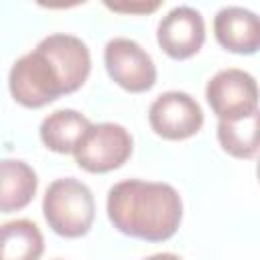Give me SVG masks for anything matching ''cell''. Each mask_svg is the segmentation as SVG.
Wrapping results in <instances>:
<instances>
[{
    "mask_svg": "<svg viewBox=\"0 0 260 260\" xmlns=\"http://www.w3.org/2000/svg\"><path fill=\"white\" fill-rule=\"evenodd\" d=\"M89 71L91 55L87 45L75 35L53 32L12 63L8 91L16 104L37 110L77 91L87 81Z\"/></svg>",
    "mask_w": 260,
    "mask_h": 260,
    "instance_id": "1",
    "label": "cell"
},
{
    "mask_svg": "<svg viewBox=\"0 0 260 260\" xmlns=\"http://www.w3.org/2000/svg\"><path fill=\"white\" fill-rule=\"evenodd\" d=\"M106 211L118 232L144 242H165L181 225L183 199L169 183L126 179L110 187Z\"/></svg>",
    "mask_w": 260,
    "mask_h": 260,
    "instance_id": "2",
    "label": "cell"
},
{
    "mask_svg": "<svg viewBox=\"0 0 260 260\" xmlns=\"http://www.w3.org/2000/svg\"><path fill=\"white\" fill-rule=\"evenodd\" d=\"M43 215L55 234L81 238L91 230L95 219L93 193L79 179H55L43 195Z\"/></svg>",
    "mask_w": 260,
    "mask_h": 260,
    "instance_id": "3",
    "label": "cell"
},
{
    "mask_svg": "<svg viewBox=\"0 0 260 260\" xmlns=\"http://www.w3.org/2000/svg\"><path fill=\"white\" fill-rule=\"evenodd\" d=\"M132 134L116 122L89 124L73 148L75 162L87 173H110L132 156Z\"/></svg>",
    "mask_w": 260,
    "mask_h": 260,
    "instance_id": "4",
    "label": "cell"
},
{
    "mask_svg": "<svg viewBox=\"0 0 260 260\" xmlns=\"http://www.w3.org/2000/svg\"><path fill=\"white\" fill-rule=\"evenodd\" d=\"M104 65L110 79L130 93H144L156 83L152 57L128 37H114L106 43Z\"/></svg>",
    "mask_w": 260,
    "mask_h": 260,
    "instance_id": "5",
    "label": "cell"
},
{
    "mask_svg": "<svg viewBox=\"0 0 260 260\" xmlns=\"http://www.w3.org/2000/svg\"><path fill=\"white\" fill-rule=\"evenodd\" d=\"M205 100L217 120H238L258 112V85L252 73L228 67L205 85Z\"/></svg>",
    "mask_w": 260,
    "mask_h": 260,
    "instance_id": "6",
    "label": "cell"
},
{
    "mask_svg": "<svg viewBox=\"0 0 260 260\" xmlns=\"http://www.w3.org/2000/svg\"><path fill=\"white\" fill-rule=\"evenodd\" d=\"M150 128L167 140H185L203 126V110L187 91L171 89L154 98L148 108Z\"/></svg>",
    "mask_w": 260,
    "mask_h": 260,
    "instance_id": "7",
    "label": "cell"
},
{
    "mask_svg": "<svg viewBox=\"0 0 260 260\" xmlns=\"http://www.w3.org/2000/svg\"><path fill=\"white\" fill-rule=\"evenodd\" d=\"M158 47L177 61L189 59L205 43V22L197 8L181 4L171 8L156 26Z\"/></svg>",
    "mask_w": 260,
    "mask_h": 260,
    "instance_id": "8",
    "label": "cell"
},
{
    "mask_svg": "<svg viewBox=\"0 0 260 260\" xmlns=\"http://www.w3.org/2000/svg\"><path fill=\"white\" fill-rule=\"evenodd\" d=\"M217 43L238 55H254L260 49V20L244 6H223L213 18Z\"/></svg>",
    "mask_w": 260,
    "mask_h": 260,
    "instance_id": "9",
    "label": "cell"
},
{
    "mask_svg": "<svg viewBox=\"0 0 260 260\" xmlns=\"http://www.w3.org/2000/svg\"><path fill=\"white\" fill-rule=\"evenodd\" d=\"M39 187L35 169L20 158H0V213L24 209Z\"/></svg>",
    "mask_w": 260,
    "mask_h": 260,
    "instance_id": "10",
    "label": "cell"
},
{
    "mask_svg": "<svg viewBox=\"0 0 260 260\" xmlns=\"http://www.w3.org/2000/svg\"><path fill=\"white\" fill-rule=\"evenodd\" d=\"M89 118L81 112L73 108H61L43 118L39 126V136L49 150L57 154H69L73 152L75 144L89 128Z\"/></svg>",
    "mask_w": 260,
    "mask_h": 260,
    "instance_id": "11",
    "label": "cell"
},
{
    "mask_svg": "<svg viewBox=\"0 0 260 260\" xmlns=\"http://www.w3.org/2000/svg\"><path fill=\"white\" fill-rule=\"evenodd\" d=\"M45 238L30 219H12L0 225V260H39Z\"/></svg>",
    "mask_w": 260,
    "mask_h": 260,
    "instance_id": "12",
    "label": "cell"
},
{
    "mask_svg": "<svg viewBox=\"0 0 260 260\" xmlns=\"http://www.w3.org/2000/svg\"><path fill=\"white\" fill-rule=\"evenodd\" d=\"M258 112L238 118L217 122V140L223 152L234 158H254L258 152Z\"/></svg>",
    "mask_w": 260,
    "mask_h": 260,
    "instance_id": "13",
    "label": "cell"
},
{
    "mask_svg": "<svg viewBox=\"0 0 260 260\" xmlns=\"http://www.w3.org/2000/svg\"><path fill=\"white\" fill-rule=\"evenodd\" d=\"M104 4L110 10L124 12V14H148V12H154L160 6L158 0H152V2H148V0H138V2H126V0H122V2H110V0H106Z\"/></svg>",
    "mask_w": 260,
    "mask_h": 260,
    "instance_id": "14",
    "label": "cell"
},
{
    "mask_svg": "<svg viewBox=\"0 0 260 260\" xmlns=\"http://www.w3.org/2000/svg\"><path fill=\"white\" fill-rule=\"evenodd\" d=\"M142 260H183V258L173 254V252H158V254H152V256L142 258Z\"/></svg>",
    "mask_w": 260,
    "mask_h": 260,
    "instance_id": "15",
    "label": "cell"
},
{
    "mask_svg": "<svg viewBox=\"0 0 260 260\" xmlns=\"http://www.w3.org/2000/svg\"><path fill=\"white\" fill-rule=\"evenodd\" d=\"M53 260H63V258H53Z\"/></svg>",
    "mask_w": 260,
    "mask_h": 260,
    "instance_id": "16",
    "label": "cell"
}]
</instances>
